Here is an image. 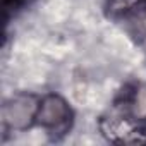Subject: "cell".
I'll return each instance as SVG.
<instances>
[{
  "label": "cell",
  "instance_id": "6da1fadb",
  "mask_svg": "<svg viewBox=\"0 0 146 146\" xmlns=\"http://www.w3.org/2000/svg\"><path fill=\"white\" fill-rule=\"evenodd\" d=\"M28 2V0H4V9H5V12L7 11H11V9H19V7H23L24 4Z\"/></svg>",
  "mask_w": 146,
  "mask_h": 146
}]
</instances>
